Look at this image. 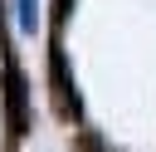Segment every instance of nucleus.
I'll return each mask as SVG.
<instances>
[{"instance_id": "obj_1", "label": "nucleus", "mask_w": 156, "mask_h": 152, "mask_svg": "<svg viewBox=\"0 0 156 152\" xmlns=\"http://www.w3.org/2000/svg\"><path fill=\"white\" fill-rule=\"evenodd\" d=\"M5 108H10V132H24V78L15 69L5 78Z\"/></svg>"}, {"instance_id": "obj_2", "label": "nucleus", "mask_w": 156, "mask_h": 152, "mask_svg": "<svg viewBox=\"0 0 156 152\" xmlns=\"http://www.w3.org/2000/svg\"><path fill=\"white\" fill-rule=\"evenodd\" d=\"M20 20H24V25H34V0H20Z\"/></svg>"}, {"instance_id": "obj_3", "label": "nucleus", "mask_w": 156, "mask_h": 152, "mask_svg": "<svg viewBox=\"0 0 156 152\" xmlns=\"http://www.w3.org/2000/svg\"><path fill=\"white\" fill-rule=\"evenodd\" d=\"M63 10H68V0H58V20H63Z\"/></svg>"}]
</instances>
